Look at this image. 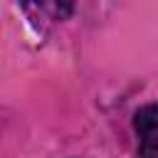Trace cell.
<instances>
[{
    "mask_svg": "<svg viewBox=\"0 0 158 158\" xmlns=\"http://www.w3.org/2000/svg\"><path fill=\"white\" fill-rule=\"evenodd\" d=\"M32 17L42 20H67L74 10V0H22Z\"/></svg>",
    "mask_w": 158,
    "mask_h": 158,
    "instance_id": "2",
    "label": "cell"
},
{
    "mask_svg": "<svg viewBox=\"0 0 158 158\" xmlns=\"http://www.w3.org/2000/svg\"><path fill=\"white\" fill-rule=\"evenodd\" d=\"M133 131L138 138V158H158V104L136 111Z\"/></svg>",
    "mask_w": 158,
    "mask_h": 158,
    "instance_id": "1",
    "label": "cell"
}]
</instances>
